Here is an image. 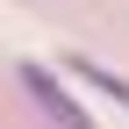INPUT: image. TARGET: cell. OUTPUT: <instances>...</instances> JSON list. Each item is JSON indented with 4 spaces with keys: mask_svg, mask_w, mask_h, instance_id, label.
I'll use <instances>...</instances> for the list:
<instances>
[{
    "mask_svg": "<svg viewBox=\"0 0 129 129\" xmlns=\"http://www.w3.org/2000/svg\"><path fill=\"white\" fill-rule=\"evenodd\" d=\"M22 86H29V101H36V108H43L57 129H93V115H86V108H79L72 93L57 86L50 72H43V64H22Z\"/></svg>",
    "mask_w": 129,
    "mask_h": 129,
    "instance_id": "cell-1",
    "label": "cell"
},
{
    "mask_svg": "<svg viewBox=\"0 0 129 129\" xmlns=\"http://www.w3.org/2000/svg\"><path fill=\"white\" fill-rule=\"evenodd\" d=\"M64 72H72V79H86L93 93H108L115 108H129V79H122V72H108V64H93V57H64Z\"/></svg>",
    "mask_w": 129,
    "mask_h": 129,
    "instance_id": "cell-2",
    "label": "cell"
}]
</instances>
